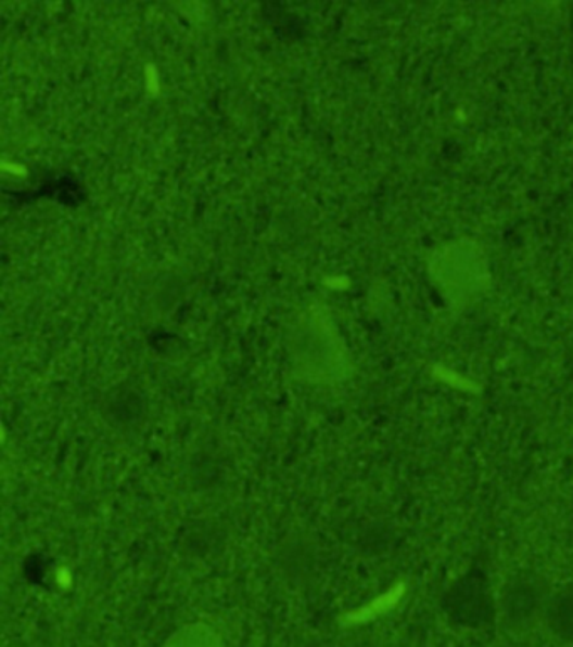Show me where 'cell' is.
<instances>
[{"mask_svg":"<svg viewBox=\"0 0 573 647\" xmlns=\"http://www.w3.org/2000/svg\"><path fill=\"white\" fill-rule=\"evenodd\" d=\"M428 272L437 293L455 311L476 302L492 287L488 257L473 238L437 245L429 254Z\"/></svg>","mask_w":573,"mask_h":647,"instance_id":"6da1fadb","label":"cell"},{"mask_svg":"<svg viewBox=\"0 0 573 647\" xmlns=\"http://www.w3.org/2000/svg\"><path fill=\"white\" fill-rule=\"evenodd\" d=\"M294 348V376L306 385L332 386L354 373L352 359L332 322L317 318Z\"/></svg>","mask_w":573,"mask_h":647,"instance_id":"7a4b0ae2","label":"cell"},{"mask_svg":"<svg viewBox=\"0 0 573 647\" xmlns=\"http://www.w3.org/2000/svg\"><path fill=\"white\" fill-rule=\"evenodd\" d=\"M404 596H406V582H397L375 599L343 614L342 624L361 625L375 621V619L382 618V616L389 614L392 609H395Z\"/></svg>","mask_w":573,"mask_h":647,"instance_id":"3957f363","label":"cell"},{"mask_svg":"<svg viewBox=\"0 0 573 647\" xmlns=\"http://www.w3.org/2000/svg\"><path fill=\"white\" fill-rule=\"evenodd\" d=\"M162 647H226V644L213 625L192 622L171 634Z\"/></svg>","mask_w":573,"mask_h":647,"instance_id":"277c9868","label":"cell"},{"mask_svg":"<svg viewBox=\"0 0 573 647\" xmlns=\"http://www.w3.org/2000/svg\"><path fill=\"white\" fill-rule=\"evenodd\" d=\"M434 374H436L437 379L446 383L450 388L461 389V391L466 392H480V386H478L476 383L471 381V379H466V377L455 373V371L446 370V367L443 366H436L434 367Z\"/></svg>","mask_w":573,"mask_h":647,"instance_id":"5b68a950","label":"cell"},{"mask_svg":"<svg viewBox=\"0 0 573 647\" xmlns=\"http://www.w3.org/2000/svg\"><path fill=\"white\" fill-rule=\"evenodd\" d=\"M145 88L152 96L161 93V76H158L155 64H147L145 66Z\"/></svg>","mask_w":573,"mask_h":647,"instance_id":"8992f818","label":"cell"},{"mask_svg":"<svg viewBox=\"0 0 573 647\" xmlns=\"http://www.w3.org/2000/svg\"><path fill=\"white\" fill-rule=\"evenodd\" d=\"M324 287L332 290H345L351 287V279L343 277V275H339V277H327L323 281Z\"/></svg>","mask_w":573,"mask_h":647,"instance_id":"52a82bcc","label":"cell"},{"mask_svg":"<svg viewBox=\"0 0 573 647\" xmlns=\"http://www.w3.org/2000/svg\"><path fill=\"white\" fill-rule=\"evenodd\" d=\"M2 170L8 171V173L14 174V177H26L29 173L24 165L15 164V161H9V159H2V164H0Z\"/></svg>","mask_w":573,"mask_h":647,"instance_id":"ba28073f","label":"cell"}]
</instances>
